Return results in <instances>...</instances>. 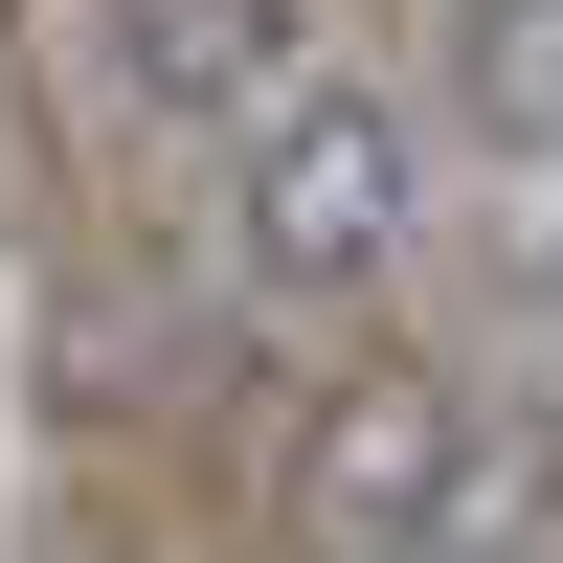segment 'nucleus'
I'll list each match as a JSON object with an SVG mask.
<instances>
[{"label":"nucleus","instance_id":"1","mask_svg":"<svg viewBox=\"0 0 563 563\" xmlns=\"http://www.w3.org/2000/svg\"><path fill=\"white\" fill-rule=\"evenodd\" d=\"M406 249H429V113L316 45L225 135V294L249 316H361V294H406Z\"/></svg>","mask_w":563,"mask_h":563},{"label":"nucleus","instance_id":"2","mask_svg":"<svg viewBox=\"0 0 563 563\" xmlns=\"http://www.w3.org/2000/svg\"><path fill=\"white\" fill-rule=\"evenodd\" d=\"M451 496H474V384L451 361H339L271 451V541L294 563H451Z\"/></svg>","mask_w":563,"mask_h":563},{"label":"nucleus","instance_id":"3","mask_svg":"<svg viewBox=\"0 0 563 563\" xmlns=\"http://www.w3.org/2000/svg\"><path fill=\"white\" fill-rule=\"evenodd\" d=\"M90 68H113V113L158 135V158H225V135L316 68V0H90Z\"/></svg>","mask_w":563,"mask_h":563},{"label":"nucleus","instance_id":"4","mask_svg":"<svg viewBox=\"0 0 563 563\" xmlns=\"http://www.w3.org/2000/svg\"><path fill=\"white\" fill-rule=\"evenodd\" d=\"M451 90H474L496 158L563 180V0H451Z\"/></svg>","mask_w":563,"mask_h":563}]
</instances>
